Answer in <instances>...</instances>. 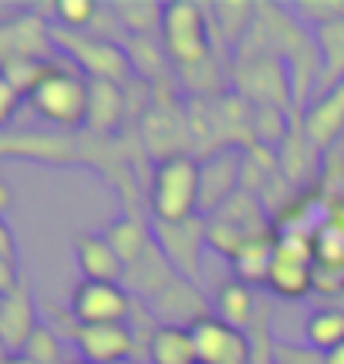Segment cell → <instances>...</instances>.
I'll return each instance as SVG.
<instances>
[{"label": "cell", "mask_w": 344, "mask_h": 364, "mask_svg": "<svg viewBox=\"0 0 344 364\" xmlns=\"http://www.w3.org/2000/svg\"><path fill=\"white\" fill-rule=\"evenodd\" d=\"M71 341L88 364H122L135 358L132 324H75Z\"/></svg>", "instance_id": "30bf717a"}, {"label": "cell", "mask_w": 344, "mask_h": 364, "mask_svg": "<svg viewBox=\"0 0 344 364\" xmlns=\"http://www.w3.org/2000/svg\"><path fill=\"white\" fill-rule=\"evenodd\" d=\"M328 223H334V226H341L344 230V199L328 203Z\"/></svg>", "instance_id": "d590c367"}, {"label": "cell", "mask_w": 344, "mask_h": 364, "mask_svg": "<svg viewBox=\"0 0 344 364\" xmlns=\"http://www.w3.org/2000/svg\"><path fill=\"white\" fill-rule=\"evenodd\" d=\"M213 24L220 27V34L226 41H247V31L257 21V4H247V0H223L213 7Z\"/></svg>", "instance_id": "4316f807"}, {"label": "cell", "mask_w": 344, "mask_h": 364, "mask_svg": "<svg viewBox=\"0 0 344 364\" xmlns=\"http://www.w3.org/2000/svg\"><path fill=\"white\" fill-rule=\"evenodd\" d=\"M274 260H277V230L270 236H257V240H247L240 253L233 257V280L247 287H267V277L274 270Z\"/></svg>", "instance_id": "ac0fdd59"}, {"label": "cell", "mask_w": 344, "mask_h": 364, "mask_svg": "<svg viewBox=\"0 0 344 364\" xmlns=\"http://www.w3.org/2000/svg\"><path fill=\"white\" fill-rule=\"evenodd\" d=\"M122 364H146V361H135V358H129V361H122Z\"/></svg>", "instance_id": "ab89813d"}, {"label": "cell", "mask_w": 344, "mask_h": 364, "mask_svg": "<svg viewBox=\"0 0 344 364\" xmlns=\"http://www.w3.org/2000/svg\"><path fill=\"white\" fill-rule=\"evenodd\" d=\"M314 44H318V61H321L318 91L314 95H324V91L344 85V17L314 31Z\"/></svg>", "instance_id": "44dd1931"}, {"label": "cell", "mask_w": 344, "mask_h": 364, "mask_svg": "<svg viewBox=\"0 0 344 364\" xmlns=\"http://www.w3.org/2000/svg\"><path fill=\"white\" fill-rule=\"evenodd\" d=\"M71 364H88V361H81V358H78V361H71Z\"/></svg>", "instance_id": "60d3db41"}, {"label": "cell", "mask_w": 344, "mask_h": 364, "mask_svg": "<svg viewBox=\"0 0 344 364\" xmlns=\"http://www.w3.org/2000/svg\"><path fill=\"white\" fill-rule=\"evenodd\" d=\"M21 354L34 358L38 364H61V338L54 334L51 327L41 324L38 331L31 334V341H27V348Z\"/></svg>", "instance_id": "4dcf8cb0"}, {"label": "cell", "mask_w": 344, "mask_h": 364, "mask_svg": "<svg viewBox=\"0 0 344 364\" xmlns=\"http://www.w3.org/2000/svg\"><path fill=\"white\" fill-rule=\"evenodd\" d=\"M38 327V307H34L27 284H21L7 297H0V344L7 348V354L24 351Z\"/></svg>", "instance_id": "5bb4252c"}, {"label": "cell", "mask_w": 344, "mask_h": 364, "mask_svg": "<svg viewBox=\"0 0 344 364\" xmlns=\"http://www.w3.org/2000/svg\"><path fill=\"white\" fill-rule=\"evenodd\" d=\"M135 300L122 284H95L81 280L71 297L75 324H129Z\"/></svg>", "instance_id": "ba28073f"}, {"label": "cell", "mask_w": 344, "mask_h": 364, "mask_svg": "<svg viewBox=\"0 0 344 364\" xmlns=\"http://www.w3.org/2000/svg\"><path fill=\"white\" fill-rule=\"evenodd\" d=\"M321 159H324V152L304 135L301 122L291 125L287 139H284L277 149V166H280V172H284V179L291 182L294 189L304 193V186L311 182V176H321Z\"/></svg>", "instance_id": "9a60e30c"}, {"label": "cell", "mask_w": 344, "mask_h": 364, "mask_svg": "<svg viewBox=\"0 0 344 364\" xmlns=\"http://www.w3.org/2000/svg\"><path fill=\"white\" fill-rule=\"evenodd\" d=\"M176 277H179V273L172 270V263L166 260V257H162V250L152 243L146 257L135 263V267L125 270V280H122V284H129L125 290H135V297L156 300L162 290L176 280Z\"/></svg>", "instance_id": "ffe728a7"}, {"label": "cell", "mask_w": 344, "mask_h": 364, "mask_svg": "<svg viewBox=\"0 0 344 364\" xmlns=\"http://www.w3.org/2000/svg\"><path fill=\"white\" fill-rule=\"evenodd\" d=\"M0 257L17 260V243H14V233H11V226L4 223V216H0Z\"/></svg>", "instance_id": "e575fe53"}, {"label": "cell", "mask_w": 344, "mask_h": 364, "mask_svg": "<svg viewBox=\"0 0 344 364\" xmlns=\"http://www.w3.org/2000/svg\"><path fill=\"white\" fill-rule=\"evenodd\" d=\"M54 21H58L61 31L81 34L85 27H92L98 21V4L95 0H58L54 4Z\"/></svg>", "instance_id": "f546056e"}, {"label": "cell", "mask_w": 344, "mask_h": 364, "mask_svg": "<svg viewBox=\"0 0 344 364\" xmlns=\"http://www.w3.org/2000/svg\"><path fill=\"white\" fill-rule=\"evenodd\" d=\"M307 348H314L318 354L334 351L338 344H344V311L341 307H321L307 317L304 327Z\"/></svg>", "instance_id": "d4e9b609"}, {"label": "cell", "mask_w": 344, "mask_h": 364, "mask_svg": "<svg viewBox=\"0 0 344 364\" xmlns=\"http://www.w3.org/2000/svg\"><path fill=\"white\" fill-rule=\"evenodd\" d=\"M75 257H78L85 280H95V284H122L125 280V263L119 260V253L112 250L105 236H78L75 240Z\"/></svg>", "instance_id": "e0dca14e"}, {"label": "cell", "mask_w": 344, "mask_h": 364, "mask_svg": "<svg viewBox=\"0 0 344 364\" xmlns=\"http://www.w3.org/2000/svg\"><path fill=\"white\" fill-rule=\"evenodd\" d=\"M21 102H24V95L14 88L7 78H0V129H4V125H7L14 115H17Z\"/></svg>", "instance_id": "d6a6232c"}, {"label": "cell", "mask_w": 344, "mask_h": 364, "mask_svg": "<svg viewBox=\"0 0 344 364\" xmlns=\"http://www.w3.org/2000/svg\"><path fill=\"white\" fill-rule=\"evenodd\" d=\"M243 149L220 145L206 159H199V216L210 220L226 199L243 189Z\"/></svg>", "instance_id": "5b68a950"}, {"label": "cell", "mask_w": 344, "mask_h": 364, "mask_svg": "<svg viewBox=\"0 0 344 364\" xmlns=\"http://www.w3.org/2000/svg\"><path fill=\"white\" fill-rule=\"evenodd\" d=\"M216 317L226 321L237 331H250L257 324V297H253V287L240 284V280H226L220 290H216Z\"/></svg>", "instance_id": "603a6c76"}, {"label": "cell", "mask_w": 344, "mask_h": 364, "mask_svg": "<svg viewBox=\"0 0 344 364\" xmlns=\"http://www.w3.org/2000/svg\"><path fill=\"white\" fill-rule=\"evenodd\" d=\"M199 364H250L253 361V341L247 331H237L216 314L199 321L193 327Z\"/></svg>", "instance_id": "9c48e42d"}, {"label": "cell", "mask_w": 344, "mask_h": 364, "mask_svg": "<svg viewBox=\"0 0 344 364\" xmlns=\"http://www.w3.org/2000/svg\"><path fill=\"white\" fill-rule=\"evenodd\" d=\"M152 240L162 250V257L172 263V270L196 284L199 267H203V250L206 243V220L193 216L186 223H156L152 220Z\"/></svg>", "instance_id": "8992f818"}, {"label": "cell", "mask_w": 344, "mask_h": 364, "mask_svg": "<svg viewBox=\"0 0 344 364\" xmlns=\"http://www.w3.org/2000/svg\"><path fill=\"white\" fill-rule=\"evenodd\" d=\"M112 11H115L119 24L132 38H152L162 27L166 4H156V0H122V4H112Z\"/></svg>", "instance_id": "cb8c5ba5"}, {"label": "cell", "mask_w": 344, "mask_h": 364, "mask_svg": "<svg viewBox=\"0 0 344 364\" xmlns=\"http://www.w3.org/2000/svg\"><path fill=\"white\" fill-rule=\"evenodd\" d=\"M146 364H199L193 327L156 324L146 348Z\"/></svg>", "instance_id": "d6986e66"}, {"label": "cell", "mask_w": 344, "mask_h": 364, "mask_svg": "<svg viewBox=\"0 0 344 364\" xmlns=\"http://www.w3.org/2000/svg\"><path fill=\"white\" fill-rule=\"evenodd\" d=\"M51 41L68 54V61L81 68V75L88 81H112V85H129L135 78V68L129 51L105 38H88V34H75V31H61L51 27Z\"/></svg>", "instance_id": "277c9868"}, {"label": "cell", "mask_w": 344, "mask_h": 364, "mask_svg": "<svg viewBox=\"0 0 344 364\" xmlns=\"http://www.w3.org/2000/svg\"><path fill=\"white\" fill-rule=\"evenodd\" d=\"M324 364H344V344H338L334 351L324 354Z\"/></svg>", "instance_id": "74e56055"}, {"label": "cell", "mask_w": 344, "mask_h": 364, "mask_svg": "<svg viewBox=\"0 0 344 364\" xmlns=\"http://www.w3.org/2000/svg\"><path fill=\"white\" fill-rule=\"evenodd\" d=\"M267 290L284 300H304L307 294H314V270L301 267V263L274 260V270L267 277Z\"/></svg>", "instance_id": "484cf974"}, {"label": "cell", "mask_w": 344, "mask_h": 364, "mask_svg": "<svg viewBox=\"0 0 344 364\" xmlns=\"http://www.w3.org/2000/svg\"><path fill=\"white\" fill-rule=\"evenodd\" d=\"M301 129L321 152L344 142V85L324 91L307 105V112L301 115Z\"/></svg>", "instance_id": "7c38bea8"}, {"label": "cell", "mask_w": 344, "mask_h": 364, "mask_svg": "<svg viewBox=\"0 0 344 364\" xmlns=\"http://www.w3.org/2000/svg\"><path fill=\"white\" fill-rule=\"evenodd\" d=\"M125 108H129V95L122 85L112 81H88V118H85V129L108 139L122 129L125 122Z\"/></svg>", "instance_id": "2e32d148"}, {"label": "cell", "mask_w": 344, "mask_h": 364, "mask_svg": "<svg viewBox=\"0 0 344 364\" xmlns=\"http://www.w3.org/2000/svg\"><path fill=\"white\" fill-rule=\"evenodd\" d=\"M4 364H38V361H34V358H27V354H11Z\"/></svg>", "instance_id": "f35d334b"}, {"label": "cell", "mask_w": 344, "mask_h": 364, "mask_svg": "<svg viewBox=\"0 0 344 364\" xmlns=\"http://www.w3.org/2000/svg\"><path fill=\"white\" fill-rule=\"evenodd\" d=\"M105 240L112 243V250L119 253V260L125 263V270L135 267V263L149 253V247L156 243V240H152V230H149L139 216H132V213H129V216H119V220L112 223L105 230Z\"/></svg>", "instance_id": "7402d4cb"}, {"label": "cell", "mask_w": 344, "mask_h": 364, "mask_svg": "<svg viewBox=\"0 0 344 364\" xmlns=\"http://www.w3.org/2000/svg\"><path fill=\"white\" fill-rule=\"evenodd\" d=\"M291 11L294 21L321 31V27H328L344 17V0H297V4H291Z\"/></svg>", "instance_id": "f1b7e54d"}, {"label": "cell", "mask_w": 344, "mask_h": 364, "mask_svg": "<svg viewBox=\"0 0 344 364\" xmlns=\"http://www.w3.org/2000/svg\"><path fill=\"white\" fill-rule=\"evenodd\" d=\"M51 31L41 17H14L0 24V68L21 61V58H48L51 51Z\"/></svg>", "instance_id": "4fadbf2b"}, {"label": "cell", "mask_w": 344, "mask_h": 364, "mask_svg": "<svg viewBox=\"0 0 344 364\" xmlns=\"http://www.w3.org/2000/svg\"><path fill=\"white\" fill-rule=\"evenodd\" d=\"M27 102L44 122L58 129H81L88 118V78L71 61L51 65L38 88L27 95Z\"/></svg>", "instance_id": "7a4b0ae2"}, {"label": "cell", "mask_w": 344, "mask_h": 364, "mask_svg": "<svg viewBox=\"0 0 344 364\" xmlns=\"http://www.w3.org/2000/svg\"><path fill=\"white\" fill-rule=\"evenodd\" d=\"M11 199H14V193H11V186L7 182H0V216L11 209Z\"/></svg>", "instance_id": "8d00e7d4"}, {"label": "cell", "mask_w": 344, "mask_h": 364, "mask_svg": "<svg viewBox=\"0 0 344 364\" xmlns=\"http://www.w3.org/2000/svg\"><path fill=\"white\" fill-rule=\"evenodd\" d=\"M142 142L159 162L189 156L186 149L193 142V129H189V112L172 98H162L146 112L142 118Z\"/></svg>", "instance_id": "52a82bcc"}, {"label": "cell", "mask_w": 344, "mask_h": 364, "mask_svg": "<svg viewBox=\"0 0 344 364\" xmlns=\"http://www.w3.org/2000/svg\"><path fill=\"white\" fill-rule=\"evenodd\" d=\"M162 51L179 71L213 61V41H210V17L193 0H172L162 11Z\"/></svg>", "instance_id": "6da1fadb"}, {"label": "cell", "mask_w": 344, "mask_h": 364, "mask_svg": "<svg viewBox=\"0 0 344 364\" xmlns=\"http://www.w3.org/2000/svg\"><path fill=\"white\" fill-rule=\"evenodd\" d=\"M51 65L54 61H48V58H21V61H11V65L0 68V78H7L27 98L41 85V78L51 71Z\"/></svg>", "instance_id": "83f0119b"}, {"label": "cell", "mask_w": 344, "mask_h": 364, "mask_svg": "<svg viewBox=\"0 0 344 364\" xmlns=\"http://www.w3.org/2000/svg\"><path fill=\"white\" fill-rule=\"evenodd\" d=\"M152 314L156 321L162 317V324H176V327H196L199 321L213 317V304L203 294L193 280L186 277H176L159 297L152 300Z\"/></svg>", "instance_id": "8fae6325"}, {"label": "cell", "mask_w": 344, "mask_h": 364, "mask_svg": "<svg viewBox=\"0 0 344 364\" xmlns=\"http://www.w3.org/2000/svg\"><path fill=\"white\" fill-rule=\"evenodd\" d=\"M274 354H277V364H324V354H318L314 348H294V344H284V341H277V348H274Z\"/></svg>", "instance_id": "1f68e13d"}, {"label": "cell", "mask_w": 344, "mask_h": 364, "mask_svg": "<svg viewBox=\"0 0 344 364\" xmlns=\"http://www.w3.org/2000/svg\"><path fill=\"white\" fill-rule=\"evenodd\" d=\"M21 284H24V280H21V273H17V260L0 257V297L14 294V290H17Z\"/></svg>", "instance_id": "836d02e7"}, {"label": "cell", "mask_w": 344, "mask_h": 364, "mask_svg": "<svg viewBox=\"0 0 344 364\" xmlns=\"http://www.w3.org/2000/svg\"><path fill=\"white\" fill-rule=\"evenodd\" d=\"M149 209L156 223H186L199 216V162L193 156H179L169 162H156Z\"/></svg>", "instance_id": "3957f363"}]
</instances>
